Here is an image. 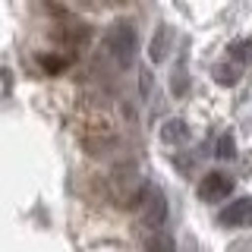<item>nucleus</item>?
Instances as JSON below:
<instances>
[{
    "mask_svg": "<svg viewBox=\"0 0 252 252\" xmlns=\"http://www.w3.org/2000/svg\"><path fill=\"white\" fill-rule=\"evenodd\" d=\"M230 192H233V180L227 173H218V170L202 177V183H199V199H205V202H220Z\"/></svg>",
    "mask_w": 252,
    "mask_h": 252,
    "instance_id": "f257e3e1",
    "label": "nucleus"
},
{
    "mask_svg": "<svg viewBox=\"0 0 252 252\" xmlns=\"http://www.w3.org/2000/svg\"><path fill=\"white\" fill-rule=\"evenodd\" d=\"M218 224H224V227H249L252 224V199H249V195H243V199L230 202L218 215Z\"/></svg>",
    "mask_w": 252,
    "mask_h": 252,
    "instance_id": "f03ea898",
    "label": "nucleus"
},
{
    "mask_svg": "<svg viewBox=\"0 0 252 252\" xmlns=\"http://www.w3.org/2000/svg\"><path fill=\"white\" fill-rule=\"evenodd\" d=\"M132 44H136V35H132V29H126L123 22H120L114 32H110V47H114V54H117L120 60H129Z\"/></svg>",
    "mask_w": 252,
    "mask_h": 252,
    "instance_id": "7ed1b4c3",
    "label": "nucleus"
},
{
    "mask_svg": "<svg viewBox=\"0 0 252 252\" xmlns=\"http://www.w3.org/2000/svg\"><path fill=\"white\" fill-rule=\"evenodd\" d=\"M145 220L152 227H158L164 220V195L158 192V189H152V192H148V215H145Z\"/></svg>",
    "mask_w": 252,
    "mask_h": 252,
    "instance_id": "20e7f679",
    "label": "nucleus"
},
{
    "mask_svg": "<svg viewBox=\"0 0 252 252\" xmlns=\"http://www.w3.org/2000/svg\"><path fill=\"white\" fill-rule=\"evenodd\" d=\"M148 252H177V246H173V240L167 233H158L152 243H148Z\"/></svg>",
    "mask_w": 252,
    "mask_h": 252,
    "instance_id": "39448f33",
    "label": "nucleus"
}]
</instances>
